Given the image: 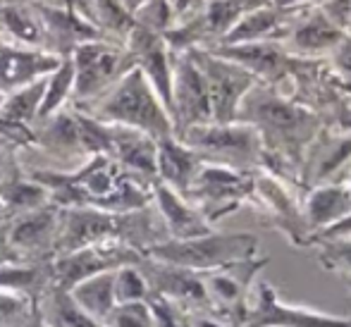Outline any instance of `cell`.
<instances>
[{
    "label": "cell",
    "mask_w": 351,
    "mask_h": 327,
    "mask_svg": "<svg viewBox=\"0 0 351 327\" xmlns=\"http://www.w3.org/2000/svg\"><path fill=\"white\" fill-rule=\"evenodd\" d=\"M77 110L91 115L106 125H122L148 134L151 138H165L175 134L172 117L148 79L136 67H132L115 86L86 106H74Z\"/></svg>",
    "instance_id": "obj_1"
},
{
    "label": "cell",
    "mask_w": 351,
    "mask_h": 327,
    "mask_svg": "<svg viewBox=\"0 0 351 327\" xmlns=\"http://www.w3.org/2000/svg\"><path fill=\"white\" fill-rule=\"evenodd\" d=\"M148 258L180 265L194 272H210L230 263L258 256V237L249 232H215L194 239H165L146 251Z\"/></svg>",
    "instance_id": "obj_2"
},
{
    "label": "cell",
    "mask_w": 351,
    "mask_h": 327,
    "mask_svg": "<svg viewBox=\"0 0 351 327\" xmlns=\"http://www.w3.org/2000/svg\"><path fill=\"white\" fill-rule=\"evenodd\" d=\"M180 141L194 148L204 162L232 167L239 172L263 170V141L249 122H208L177 134Z\"/></svg>",
    "instance_id": "obj_3"
},
{
    "label": "cell",
    "mask_w": 351,
    "mask_h": 327,
    "mask_svg": "<svg viewBox=\"0 0 351 327\" xmlns=\"http://www.w3.org/2000/svg\"><path fill=\"white\" fill-rule=\"evenodd\" d=\"M74 86L70 106H86L115 86L132 67V56L125 43L112 38H98L74 48L72 53Z\"/></svg>",
    "instance_id": "obj_4"
},
{
    "label": "cell",
    "mask_w": 351,
    "mask_h": 327,
    "mask_svg": "<svg viewBox=\"0 0 351 327\" xmlns=\"http://www.w3.org/2000/svg\"><path fill=\"white\" fill-rule=\"evenodd\" d=\"M256 172H239L232 167L204 162L184 198H189L204 217L215 225L220 217L232 215L254 198Z\"/></svg>",
    "instance_id": "obj_5"
},
{
    "label": "cell",
    "mask_w": 351,
    "mask_h": 327,
    "mask_svg": "<svg viewBox=\"0 0 351 327\" xmlns=\"http://www.w3.org/2000/svg\"><path fill=\"white\" fill-rule=\"evenodd\" d=\"M265 265H268V258L254 256V258L237 261L217 270L204 272L201 277H204L206 299H208V313L232 327L244 325L256 277Z\"/></svg>",
    "instance_id": "obj_6"
},
{
    "label": "cell",
    "mask_w": 351,
    "mask_h": 327,
    "mask_svg": "<svg viewBox=\"0 0 351 327\" xmlns=\"http://www.w3.org/2000/svg\"><path fill=\"white\" fill-rule=\"evenodd\" d=\"M189 53L199 65L201 74H204L206 86H208L213 122H220V125L237 122L241 101L258 84V79L249 69L232 60H225V58L215 56L206 48H191Z\"/></svg>",
    "instance_id": "obj_7"
},
{
    "label": "cell",
    "mask_w": 351,
    "mask_h": 327,
    "mask_svg": "<svg viewBox=\"0 0 351 327\" xmlns=\"http://www.w3.org/2000/svg\"><path fill=\"white\" fill-rule=\"evenodd\" d=\"M141 258L143 254L132 249L125 241L110 237V239L96 241V244L84 246V249L56 256L51 261V284H48V289L70 291L77 282L86 280V277L96 275V272L117 270L122 265H134Z\"/></svg>",
    "instance_id": "obj_8"
},
{
    "label": "cell",
    "mask_w": 351,
    "mask_h": 327,
    "mask_svg": "<svg viewBox=\"0 0 351 327\" xmlns=\"http://www.w3.org/2000/svg\"><path fill=\"white\" fill-rule=\"evenodd\" d=\"M170 117L175 136L189 127L213 122L208 86L191 53H172V103Z\"/></svg>",
    "instance_id": "obj_9"
},
{
    "label": "cell",
    "mask_w": 351,
    "mask_h": 327,
    "mask_svg": "<svg viewBox=\"0 0 351 327\" xmlns=\"http://www.w3.org/2000/svg\"><path fill=\"white\" fill-rule=\"evenodd\" d=\"M58 220H60V208L53 203L34 208V210L22 213L5 222V241L19 261H53L58 241Z\"/></svg>",
    "instance_id": "obj_10"
},
{
    "label": "cell",
    "mask_w": 351,
    "mask_h": 327,
    "mask_svg": "<svg viewBox=\"0 0 351 327\" xmlns=\"http://www.w3.org/2000/svg\"><path fill=\"white\" fill-rule=\"evenodd\" d=\"M241 327H347L351 315H330L282 301L270 282L256 284Z\"/></svg>",
    "instance_id": "obj_11"
},
{
    "label": "cell",
    "mask_w": 351,
    "mask_h": 327,
    "mask_svg": "<svg viewBox=\"0 0 351 327\" xmlns=\"http://www.w3.org/2000/svg\"><path fill=\"white\" fill-rule=\"evenodd\" d=\"M251 206L261 208L270 217V222L289 237L291 244L296 246L311 244V232L304 220V206L289 191V184L282 182L280 177L270 175L265 170L256 172Z\"/></svg>",
    "instance_id": "obj_12"
},
{
    "label": "cell",
    "mask_w": 351,
    "mask_h": 327,
    "mask_svg": "<svg viewBox=\"0 0 351 327\" xmlns=\"http://www.w3.org/2000/svg\"><path fill=\"white\" fill-rule=\"evenodd\" d=\"M136 265L146 277L151 294L172 301L182 311H204V313H208V299H206V287L201 272L170 265V263L148 258V256H143Z\"/></svg>",
    "instance_id": "obj_13"
},
{
    "label": "cell",
    "mask_w": 351,
    "mask_h": 327,
    "mask_svg": "<svg viewBox=\"0 0 351 327\" xmlns=\"http://www.w3.org/2000/svg\"><path fill=\"white\" fill-rule=\"evenodd\" d=\"M110 237L120 239V213H108L91 206L60 208L56 256L70 254V251L91 246L96 241L110 239Z\"/></svg>",
    "instance_id": "obj_14"
},
{
    "label": "cell",
    "mask_w": 351,
    "mask_h": 327,
    "mask_svg": "<svg viewBox=\"0 0 351 327\" xmlns=\"http://www.w3.org/2000/svg\"><path fill=\"white\" fill-rule=\"evenodd\" d=\"M125 48L130 51L132 62L139 69L143 77L148 79V84L153 86V91L158 93V98L162 101V106L170 112L172 103V51L167 48L162 34H153L143 27H136L127 34Z\"/></svg>",
    "instance_id": "obj_15"
},
{
    "label": "cell",
    "mask_w": 351,
    "mask_h": 327,
    "mask_svg": "<svg viewBox=\"0 0 351 327\" xmlns=\"http://www.w3.org/2000/svg\"><path fill=\"white\" fill-rule=\"evenodd\" d=\"M38 17L43 24V48L58 58H67L74 53V48L88 41H98V38H108L101 29L79 12L65 8H56V5L34 0Z\"/></svg>",
    "instance_id": "obj_16"
},
{
    "label": "cell",
    "mask_w": 351,
    "mask_h": 327,
    "mask_svg": "<svg viewBox=\"0 0 351 327\" xmlns=\"http://www.w3.org/2000/svg\"><path fill=\"white\" fill-rule=\"evenodd\" d=\"M206 51L215 53V56L232 60L244 69H249L261 84L280 88L285 79L289 77L291 65L296 58L289 56L280 43H220V46H210Z\"/></svg>",
    "instance_id": "obj_17"
},
{
    "label": "cell",
    "mask_w": 351,
    "mask_h": 327,
    "mask_svg": "<svg viewBox=\"0 0 351 327\" xmlns=\"http://www.w3.org/2000/svg\"><path fill=\"white\" fill-rule=\"evenodd\" d=\"M347 38V34L339 32L332 22L323 14V10L299 8L296 17L289 27V34L280 43L289 56L296 58H328L339 43Z\"/></svg>",
    "instance_id": "obj_18"
},
{
    "label": "cell",
    "mask_w": 351,
    "mask_h": 327,
    "mask_svg": "<svg viewBox=\"0 0 351 327\" xmlns=\"http://www.w3.org/2000/svg\"><path fill=\"white\" fill-rule=\"evenodd\" d=\"M62 58L41 48H27L17 43H0V96L46 79L60 67Z\"/></svg>",
    "instance_id": "obj_19"
},
{
    "label": "cell",
    "mask_w": 351,
    "mask_h": 327,
    "mask_svg": "<svg viewBox=\"0 0 351 327\" xmlns=\"http://www.w3.org/2000/svg\"><path fill=\"white\" fill-rule=\"evenodd\" d=\"M108 127V156L136 177L156 182V151L158 141L148 134L122 125Z\"/></svg>",
    "instance_id": "obj_20"
},
{
    "label": "cell",
    "mask_w": 351,
    "mask_h": 327,
    "mask_svg": "<svg viewBox=\"0 0 351 327\" xmlns=\"http://www.w3.org/2000/svg\"><path fill=\"white\" fill-rule=\"evenodd\" d=\"M153 206L165 225L167 239H194L208 234L213 225L204 217V213L175 189L162 182H153Z\"/></svg>",
    "instance_id": "obj_21"
},
{
    "label": "cell",
    "mask_w": 351,
    "mask_h": 327,
    "mask_svg": "<svg viewBox=\"0 0 351 327\" xmlns=\"http://www.w3.org/2000/svg\"><path fill=\"white\" fill-rule=\"evenodd\" d=\"M294 17L296 10L280 8V5L246 10L220 43H282L289 34Z\"/></svg>",
    "instance_id": "obj_22"
},
{
    "label": "cell",
    "mask_w": 351,
    "mask_h": 327,
    "mask_svg": "<svg viewBox=\"0 0 351 327\" xmlns=\"http://www.w3.org/2000/svg\"><path fill=\"white\" fill-rule=\"evenodd\" d=\"M301 206H304V220L311 232V244H313L315 237L351 215V189L347 182L315 184L308 189Z\"/></svg>",
    "instance_id": "obj_23"
},
{
    "label": "cell",
    "mask_w": 351,
    "mask_h": 327,
    "mask_svg": "<svg viewBox=\"0 0 351 327\" xmlns=\"http://www.w3.org/2000/svg\"><path fill=\"white\" fill-rule=\"evenodd\" d=\"M201 165V156L189 148L184 141L172 134V136L158 138L156 151V182H162L165 186L175 189L177 194L184 196L189 191L191 182L196 180Z\"/></svg>",
    "instance_id": "obj_24"
},
{
    "label": "cell",
    "mask_w": 351,
    "mask_h": 327,
    "mask_svg": "<svg viewBox=\"0 0 351 327\" xmlns=\"http://www.w3.org/2000/svg\"><path fill=\"white\" fill-rule=\"evenodd\" d=\"M0 36L8 43L46 51L43 24L34 8V0H0Z\"/></svg>",
    "instance_id": "obj_25"
},
{
    "label": "cell",
    "mask_w": 351,
    "mask_h": 327,
    "mask_svg": "<svg viewBox=\"0 0 351 327\" xmlns=\"http://www.w3.org/2000/svg\"><path fill=\"white\" fill-rule=\"evenodd\" d=\"M112 277H115V270L96 272V275L77 282L67 294H70V299L84 311V313L91 315L98 323H103L106 315L112 311V306H115Z\"/></svg>",
    "instance_id": "obj_26"
},
{
    "label": "cell",
    "mask_w": 351,
    "mask_h": 327,
    "mask_svg": "<svg viewBox=\"0 0 351 327\" xmlns=\"http://www.w3.org/2000/svg\"><path fill=\"white\" fill-rule=\"evenodd\" d=\"M48 306L41 313L43 325L46 327H106L98 320H93L91 315H86L77 304L70 299L67 291L58 289H46L43 291Z\"/></svg>",
    "instance_id": "obj_27"
},
{
    "label": "cell",
    "mask_w": 351,
    "mask_h": 327,
    "mask_svg": "<svg viewBox=\"0 0 351 327\" xmlns=\"http://www.w3.org/2000/svg\"><path fill=\"white\" fill-rule=\"evenodd\" d=\"M72 86H74V67H72V58L67 56L60 60V67L46 77V91H43V101L41 108H38V120H46L53 112L70 106Z\"/></svg>",
    "instance_id": "obj_28"
},
{
    "label": "cell",
    "mask_w": 351,
    "mask_h": 327,
    "mask_svg": "<svg viewBox=\"0 0 351 327\" xmlns=\"http://www.w3.org/2000/svg\"><path fill=\"white\" fill-rule=\"evenodd\" d=\"M93 22L112 41L125 43L127 34L134 29V14L122 5V0H91Z\"/></svg>",
    "instance_id": "obj_29"
},
{
    "label": "cell",
    "mask_w": 351,
    "mask_h": 327,
    "mask_svg": "<svg viewBox=\"0 0 351 327\" xmlns=\"http://www.w3.org/2000/svg\"><path fill=\"white\" fill-rule=\"evenodd\" d=\"M112 294H115V304H130V301H148L151 296V287H148L146 277L139 270V265H122L115 270L112 277Z\"/></svg>",
    "instance_id": "obj_30"
},
{
    "label": "cell",
    "mask_w": 351,
    "mask_h": 327,
    "mask_svg": "<svg viewBox=\"0 0 351 327\" xmlns=\"http://www.w3.org/2000/svg\"><path fill=\"white\" fill-rule=\"evenodd\" d=\"M106 327H153V313L148 301H130L115 304L103 320Z\"/></svg>",
    "instance_id": "obj_31"
},
{
    "label": "cell",
    "mask_w": 351,
    "mask_h": 327,
    "mask_svg": "<svg viewBox=\"0 0 351 327\" xmlns=\"http://www.w3.org/2000/svg\"><path fill=\"white\" fill-rule=\"evenodd\" d=\"M134 24L153 34H165L167 29L175 27V14L167 0H146L134 12Z\"/></svg>",
    "instance_id": "obj_32"
},
{
    "label": "cell",
    "mask_w": 351,
    "mask_h": 327,
    "mask_svg": "<svg viewBox=\"0 0 351 327\" xmlns=\"http://www.w3.org/2000/svg\"><path fill=\"white\" fill-rule=\"evenodd\" d=\"M34 313L32 296L0 289V327H22Z\"/></svg>",
    "instance_id": "obj_33"
},
{
    "label": "cell",
    "mask_w": 351,
    "mask_h": 327,
    "mask_svg": "<svg viewBox=\"0 0 351 327\" xmlns=\"http://www.w3.org/2000/svg\"><path fill=\"white\" fill-rule=\"evenodd\" d=\"M320 246V261L328 270H337L339 275L351 277V237L315 241Z\"/></svg>",
    "instance_id": "obj_34"
},
{
    "label": "cell",
    "mask_w": 351,
    "mask_h": 327,
    "mask_svg": "<svg viewBox=\"0 0 351 327\" xmlns=\"http://www.w3.org/2000/svg\"><path fill=\"white\" fill-rule=\"evenodd\" d=\"M325 62H328V69L335 77V82H337V86L342 88L347 96H351V36L344 38V41L325 58Z\"/></svg>",
    "instance_id": "obj_35"
},
{
    "label": "cell",
    "mask_w": 351,
    "mask_h": 327,
    "mask_svg": "<svg viewBox=\"0 0 351 327\" xmlns=\"http://www.w3.org/2000/svg\"><path fill=\"white\" fill-rule=\"evenodd\" d=\"M148 306L153 313V327H184V311L162 296L151 294Z\"/></svg>",
    "instance_id": "obj_36"
},
{
    "label": "cell",
    "mask_w": 351,
    "mask_h": 327,
    "mask_svg": "<svg viewBox=\"0 0 351 327\" xmlns=\"http://www.w3.org/2000/svg\"><path fill=\"white\" fill-rule=\"evenodd\" d=\"M167 3H170V10L175 14V24H180L204 12L208 0H167Z\"/></svg>",
    "instance_id": "obj_37"
},
{
    "label": "cell",
    "mask_w": 351,
    "mask_h": 327,
    "mask_svg": "<svg viewBox=\"0 0 351 327\" xmlns=\"http://www.w3.org/2000/svg\"><path fill=\"white\" fill-rule=\"evenodd\" d=\"M184 327H232L204 311H184Z\"/></svg>",
    "instance_id": "obj_38"
},
{
    "label": "cell",
    "mask_w": 351,
    "mask_h": 327,
    "mask_svg": "<svg viewBox=\"0 0 351 327\" xmlns=\"http://www.w3.org/2000/svg\"><path fill=\"white\" fill-rule=\"evenodd\" d=\"M325 3V0H275V5L280 8H291V10H299V8H315V5Z\"/></svg>",
    "instance_id": "obj_39"
},
{
    "label": "cell",
    "mask_w": 351,
    "mask_h": 327,
    "mask_svg": "<svg viewBox=\"0 0 351 327\" xmlns=\"http://www.w3.org/2000/svg\"><path fill=\"white\" fill-rule=\"evenodd\" d=\"M8 261H19V258L12 254V249L8 246V241H5L3 225H0V263H8Z\"/></svg>",
    "instance_id": "obj_40"
},
{
    "label": "cell",
    "mask_w": 351,
    "mask_h": 327,
    "mask_svg": "<svg viewBox=\"0 0 351 327\" xmlns=\"http://www.w3.org/2000/svg\"><path fill=\"white\" fill-rule=\"evenodd\" d=\"M241 10H256V8H265V5H275V0H239Z\"/></svg>",
    "instance_id": "obj_41"
},
{
    "label": "cell",
    "mask_w": 351,
    "mask_h": 327,
    "mask_svg": "<svg viewBox=\"0 0 351 327\" xmlns=\"http://www.w3.org/2000/svg\"><path fill=\"white\" fill-rule=\"evenodd\" d=\"M143 3H146V0H122V5H125V8H127V10H130V12H132V14H134V12H136V10H139V8H141V5H143Z\"/></svg>",
    "instance_id": "obj_42"
},
{
    "label": "cell",
    "mask_w": 351,
    "mask_h": 327,
    "mask_svg": "<svg viewBox=\"0 0 351 327\" xmlns=\"http://www.w3.org/2000/svg\"><path fill=\"white\" fill-rule=\"evenodd\" d=\"M344 282H347V287H349V289H351V277H347V275H344Z\"/></svg>",
    "instance_id": "obj_43"
},
{
    "label": "cell",
    "mask_w": 351,
    "mask_h": 327,
    "mask_svg": "<svg viewBox=\"0 0 351 327\" xmlns=\"http://www.w3.org/2000/svg\"><path fill=\"white\" fill-rule=\"evenodd\" d=\"M347 186H349V189H351V172H349V182H347Z\"/></svg>",
    "instance_id": "obj_44"
},
{
    "label": "cell",
    "mask_w": 351,
    "mask_h": 327,
    "mask_svg": "<svg viewBox=\"0 0 351 327\" xmlns=\"http://www.w3.org/2000/svg\"><path fill=\"white\" fill-rule=\"evenodd\" d=\"M0 43H3V36H0Z\"/></svg>",
    "instance_id": "obj_45"
},
{
    "label": "cell",
    "mask_w": 351,
    "mask_h": 327,
    "mask_svg": "<svg viewBox=\"0 0 351 327\" xmlns=\"http://www.w3.org/2000/svg\"><path fill=\"white\" fill-rule=\"evenodd\" d=\"M347 327H351V323H349V325H347Z\"/></svg>",
    "instance_id": "obj_46"
}]
</instances>
